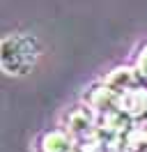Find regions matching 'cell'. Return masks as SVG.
<instances>
[{
    "label": "cell",
    "mask_w": 147,
    "mask_h": 152,
    "mask_svg": "<svg viewBox=\"0 0 147 152\" xmlns=\"http://www.w3.org/2000/svg\"><path fill=\"white\" fill-rule=\"evenodd\" d=\"M39 44L32 35L14 32L2 39V69L12 76H23L37 65Z\"/></svg>",
    "instance_id": "1"
},
{
    "label": "cell",
    "mask_w": 147,
    "mask_h": 152,
    "mask_svg": "<svg viewBox=\"0 0 147 152\" xmlns=\"http://www.w3.org/2000/svg\"><path fill=\"white\" fill-rule=\"evenodd\" d=\"M138 69H140V74L147 76V48L140 53V60H138Z\"/></svg>",
    "instance_id": "3"
},
{
    "label": "cell",
    "mask_w": 147,
    "mask_h": 152,
    "mask_svg": "<svg viewBox=\"0 0 147 152\" xmlns=\"http://www.w3.org/2000/svg\"><path fill=\"white\" fill-rule=\"evenodd\" d=\"M133 83H136V76L131 69H115L108 78V88L113 92H127L133 88Z\"/></svg>",
    "instance_id": "2"
}]
</instances>
